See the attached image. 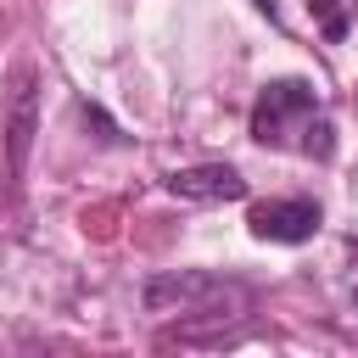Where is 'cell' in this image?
I'll return each mask as SVG.
<instances>
[{
	"label": "cell",
	"instance_id": "277c9868",
	"mask_svg": "<svg viewBox=\"0 0 358 358\" xmlns=\"http://www.w3.org/2000/svg\"><path fill=\"white\" fill-rule=\"evenodd\" d=\"M207 296H224V280H213V274H162V280L145 285L151 313H201Z\"/></svg>",
	"mask_w": 358,
	"mask_h": 358
},
{
	"label": "cell",
	"instance_id": "6da1fadb",
	"mask_svg": "<svg viewBox=\"0 0 358 358\" xmlns=\"http://www.w3.org/2000/svg\"><path fill=\"white\" fill-rule=\"evenodd\" d=\"M252 140L274 151H302L313 162L336 157V123L308 78H268L252 101Z\"/></svg>",
	"mask_w": 358,
	"mask_h": 358
},
{
	"label": "cell",
	"instance_id": "5b68a950",
	"mask_svg": "<svg viewBox=\"0 0 358 358\" xmlns=\"http://www.w3.org/2000/svg\"><path fill=\"white\" fill-rule=\"evenodd\" d=\"M28 140H34V73H22V90H17V101H11V129H6L11 173H22V162H28Z\"/></svg>",
	"mask_w": 358,
	"mask_h": 358
},
{
	"label": "cell",
	"instance_id": "7a4b0ae2",
	"mask_svg": "<svg viewBox=\"0 0 358 358\" xmlns=\"http://www.w3.org/2000/svg\"><path fill=\"white\" fill-rule=\"evenodd\" d=\"M319 201H308V196H268V201H252V213H246V229L257 235V241H280V246H302V241H313L319 235Z\"/></svg>",
	"mask_w": 358,
	"mask_h": 358
},
{
	"label": "cell",
	"instance_id": "3957f363",
	"mask_svg": "<svg viewBox=\"0 0 358 358\" xmlns=\"http://www.w3.org/2000/svg\"><path fill=\"white\" fill-rule=\"evenodd\" d=\"M162 185H168V196H179V201H241V196H246V179H241V168H229V162L173 168Z\"/></svg>",
	"mask_w": 358,
	"mask_h": 358
},
{
	"label": "cell",
	"instance_id": "8992f818",
	"mask_svg": "<svg viewBox=\"0 0 358 358\" xmlns=\"http://www.w3.org/2000/svg\"><path fill=\"white\" fill-rule=\"evenodd\" d=\"M308 11L319 17L324 39H347V0H308Z\"/></svg>",
	"mask_w": 358,
	"mask_h": 358
}]
</instances>
